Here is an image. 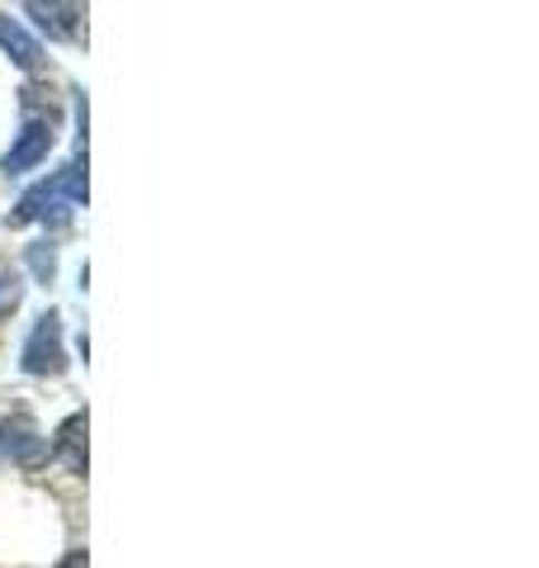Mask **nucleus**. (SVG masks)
<instances>
[{
  "instance_id": "4",
  "label": "nucleus",
  "mask_w": 539,
  "mask_h": 568,
  "mask_svg": "<svg viewBox=\"0 0 539 568\" xmlns=\"http://www.w3.org/2000/svg\"><path fill=\"white\" fill-rule=\"evenodd\" d=\"M0 450H6L14 465H24V469H39L43 459H48V436L33 426V417L24 413H14L0 422Z\"/></svg>"
},
{
  "instance_id": "6",
  "label": "nucleus",
  "mask_w": 539,
  "mask_h": 568,
  "mask_svg": "<svg viewBox=\"0 0 539 568\" xmlns=\"http://www.w3.org/2000/svg\"><path fill=\"white\" fill-rule=\"evenodd\" d=\"M0 48L14 58V67H24V71H33L43 62V48H39V39L20 24V20H10V14H0Z\"/></svg>"
},
{
  "instance_id": "9",
  "label": "nucleus",
  "mask_w": 539,
  "mask_h": 568,
  "mask_svg": "<svg viewBox=\"0 0 539 568\" xmlns=\"http://www.w3.org/2000/svg\"><path fill=\"white\" fill-rule=\"evenodd\" d=\"M29 265H33V275L48 284L52 275H58V252H52L48 242H33V246H29Z\"/></svg>"
},
{
  "instance_id": "3",
  "label": "nucleus",
  "mask_w": 539,
  "mask_h": 568,
  "mask_svg": "<svg viewBox=\"0 0 539 568\" xmlns=\"http://www.w3.org/2000/svg\"><path fill=\"white\" fill-rule=\"evenodd\" d=\"M24 369L29 375H62L67 369V351H62V317L58 313H43L33 323L29 342H24Z\"/></svg>"
},
{
  "instance_id": "10",
  "label": "nucleus",
  "mask_w": 539,
  "mask_h": 568,
  "mask_svg": "<svg viewBox=\"0 0 539 568\" xmlns=\"http://www.w3.org/2000/svg\"><path fill=\"white\" fill-rule=\"evenodd\" d=\"M58 568H85V549H71V555H67Z\"/></svg>"
},
{
  "instance_id": "8",
  "label": "nucleus",
  "mask_w": 539,
  "mask_h": 568,
  "mask_svg": "<svg viewBox=\"0 0 539 568\" xmlns=\"http://www.w3.org/2000/svg\"><path fill=\"white\" fill-rule=\"evenodd\" d=\"M20 298H24V280H20V271L0 261V317L20 308Z\"/></svg>"
},
{
  "instance_id": "1",
  "label": "nucleus",
  "mask_w": 539,
  "mask_h": 568,
  "mask_svg": "<svg viewBox=\"0 0 539 568\" xmlns=\"http://www.w3.org/2000/svg\"><path fill=\"white\" fill-rule=\"evenodd\" d=\"M81 204H85V148L71 156L52 181L33 185L20 200V209L10 213V223H62L67 213L81 209Z\"/></svg>"
},
{
  "instance_id": "5",
  "label": "nucleus",
  "mask_w": 539,
  "mask_h": 568,
  "mask_svg": "<svg viewBox=\"0 0 539 568\" xmlns=\"http://www.w3.org/2000/svg\"><path fill=\"white\" fill-rule=\"evenodd\" d=\"M24 10L52 43H77L81 39V0H24Z\"/></svg>"
},
{
  "instance_id": "2",
  "label": "nucleus",
  "mask_w": 539,
  "mask_h": 568,
  "mask_svg": "<svg viewBox=\"0 0 539 568\" xmlns=\"http://www.w3.org/2000/svg\"><path fill=\"white\" fill-rule=\"evenodd\" d=\"M52 142H58V119L52 114H29L20 138H14V148L6 152V162H0V171L6 175H20V171H33L48 162Z\"/></svg>"
},
{
  "instance_id": "7",
  "label": "nucleus",
  "mask_w": 539,
  "mask_h": 568,
  "mask_svg": "<svg viewBox=\"0 0 539 568\" xmlns=\"http://www.w3.org/2000/svg\"><path fill=\"white\" fill-rule=\"evenodd\" d=\"M48 455H58L71 474H85V417H67L58 426V440L48 446Z\"/></svg>"
}]
</instances>
